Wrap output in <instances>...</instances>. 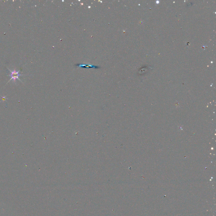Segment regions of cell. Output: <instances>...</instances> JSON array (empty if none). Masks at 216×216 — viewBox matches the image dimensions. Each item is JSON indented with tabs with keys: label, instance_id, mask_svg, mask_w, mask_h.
I'll return each instance as SVG.
<instances>
[{
	"label": "cell",
	"instance_id": "cell-1",
	"mask_svg": "<svg viewBox=\"0 0 216 216\" xmlns=\"http://www.w3.org/2000/svg\"><path fill=\"white\" fill-rule=\"evenodd\" d=\"M19 71H17L15 70L11 71V74L10 75V76H11V79H10L9 81L13 79L14 82H15L16 79H19V77L21 76V75L19 74Z\"/></svg>",
	"mask_w": 216,
	"mask_h": 216
}]
</instances>
